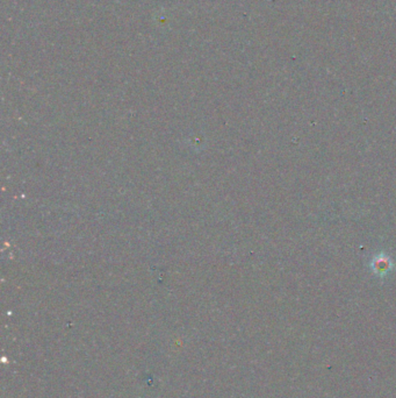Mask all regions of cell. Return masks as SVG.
<instances>
[{
    "instance_id": "obj_1",
    "label": "cell",
    "mask_w": 396,
    "mask_h": 398,
    "mask_svg": "<svg viewBox=\"0 0 396 398\" xmlns=\"http://www.w3.org/2000/svg\"><path fill=\"white\" fill-rule=\"evenodd\" d=\"M393 267L394 263L390 256L386 255V254H379V255L374 256L372 262H370V268H372L373 273L380 277L386 276L393 269Z\"/></svg>"
}]
</instances>
